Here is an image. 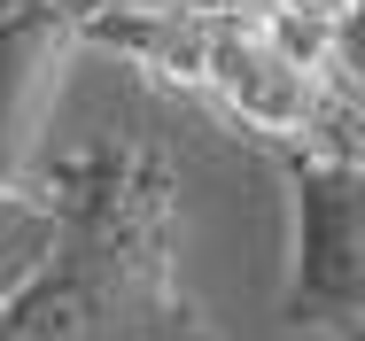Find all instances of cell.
<instances>
[{"mask_svg": "<svg viewBox=\"0 0 365 341\" xmlns=\"http://www.w3.org/2000/svg\"><path fill=\"white\" fill-rule=\"evenodd\" d=\"M31 187L55 209V241L0 295V341H218L179 287V179L155 147L93 140Z\"/></svg>", "mask_w": 365, "mask_h": 341, "instance_id": "1", "label": "cell"}, {"mask_svg": "<svg viewBox=\"0 0 365 341\" xmlns=\"http://www.w3.org/2000/svg\"><path fill=\"white\" fill-rule=\"evenodd\" d=\"M47 241H55V209H47V194H39V187H0V295L39 272Z\"/></svg>", "mask_w": 365, "mask_h": 341, "instance_id": "5", "label": "cell"}, {"mask_svg": "<svg viewBox=\"0 0 365 341\" xmlns=\"http://www.w3.org/2000/svg\"><path fill=\"white\" fill-rule=\"evenodd\" d=\"M140 8H187V0H71L78 23H93V16H140Z\"/></svg>", "mask_w": 365, "mask_h": 341, "instance_id": "7", "label": "cell"}, {"mask_svg": "<svg viewBox=\"0 0 365 341\" xmlns=\"http://www.w3.org/2000/svg\"><path fill=\"white\" fill-rule=\"evenodd\" d=\"M187 8H218V16H264V0H187Z\"/></svg>", "mask_w": 365, "mask_h": 341, "instance_id": "8", "label": "cell"}, {"mask_svg": "<svg viewBox=\"0 0 365 341\" xmlns=\"http://www.w3.org/2000/svg\"><path fill=\"white\" fill-rule=\"evenodd\" d=\"M264 16L288 23V31H311V39H342L350 16H358V0H264Z\"/></svg>", "mask_w": 365, "mask_h": 341, "instance_id": "6", "label": "cell"}, {"mask_svg": "<svg viewBox=\"0 0 365 341\" xmlns=\"http://www.w3.org/2000/svg\"><path fill=\"white\" fill-rule=\"evenodd\" d=\"M295 217V256H288V295L280 318L295 334L327 341H365V179L358 155L327 147H264Z\"/></svg>", "mask_w": 365, "mask_h": 341, "instance_id": "3", "label": "cell"}, {"mask_svg": "<svg viewBox=\"0 0 365 341\" xmlns=\"http://www.w3.org/2000/svg\"><path fill=\"white\" fill-rule=\"evenodd\" d=\"M78 47H109L155 85H179L233 117L257 147H327L358 155V78L342 39H311L272 16L218 8H140L78 23Z\"/></svg>", "mask_w": 365, "mask_h": 341, "instance_id": "2", "label": "cell"}, {"mask_svg": "<svg viewBox=\"0 0 365 341\" xmlns=\"http://www.w3.org/2000/svg\"><path fill=\"white\" fill-rule=\"evenodd\" d=\"M71 55H78L71 0H0V187H31V155L71 78Z\"/></svg>", "mask_w": 365, "mask_h": 341, "instance_id": "4", "label": "cell"}]
</instances>
